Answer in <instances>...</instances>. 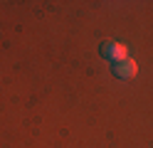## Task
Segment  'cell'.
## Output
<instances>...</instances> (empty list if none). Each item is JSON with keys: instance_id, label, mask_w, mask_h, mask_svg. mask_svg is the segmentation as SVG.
I'll return each instance as SVG.
<instances>
[{"instance_id": "7a4b0ae2", "label": "cell", "mask_w": 153, "mask_h": 148, "mask_svg": "<svg viewBox=\"0 0 153 148\" xmlns=\"http://www.w3.org/2000/svg\"><path fill=\"white\" fill-rule=\"evenodd\" d=\"M114 74H116L119 79H133V77L138 74V64H136V59L126 57V59H121V62H116V64H114Z\"/></svg>"}, {"instance_id": "6da1fadb", "label": "cell", "mask_w": 153, "mask_h": 148, "mask_svg": "<svg viewBox=\"0 0 153 148\" xmlns=\"http://www.w3.org/2000/svg\"><path fill=\"white\" fill-rule=\"evenodd\" d=\"M101 57L116 64V62H121V59H126L128 52H126V47H123L121 42H111V39H109V42L101 45Z\"/></svg>"}]
</instances>
